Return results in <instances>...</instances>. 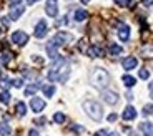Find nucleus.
I'll use <instances>...</instances> for the list:
<instances>
[{
  "label": "nucleus",
  "mask_w": 153,
  "mask_h": 136,
  "mask_svg": "<svg viewBox=\"0 0 153 136\" xmlns=\"http://www.w3.org/2000/svg\"><path fill=\"white\" fill-rule=\"evenodd\" d=\"M47 78L50 81H62L63 83L68 78V61L63 57H58L57 60H53L48 73H47Z\"/></svg>",
  "instance_id": "nucleus-1"
},
{
  "label": "nucleus",
  "mask_w": 153,
  "mask_h": 136,
  "mask_svg": "<svg viewBox=\"0 0 153 136\" xmlns=\"http://www.w3.org/2000/svg\"><path fill=\"white\" fill-rule=\"evenodd\" d=\"M90 83L95 88H98V90H103L110 83V75H108V72L103 70V68H95L90 73Z\"/></svg>",
  "instance_id": "nucleus-2"
},
{
  "label": "nucleus",
  "mask_w": 153,
  "mask_h": 136,
  "mask_svg": "<svg viewBox=\"0 0 153 136\" xmlns=\"http://www.w3.org/2000/svg\"><path fill=\"white\" fill-rule=\"evenodd\" d=\"M83 110L93 121H100L103 118V108H102V105L98 101H93V100L83 101Z\"/></svg>",
  "instance_id": "nucleus-3"
},
{
  "label": "nucleus",
  "mask_w": 153,
  "mask_h": 136,
  "mask_svg": "<svg viewBox=\"0 0 153 136\" xmlns=\"http://www.w3.org/2000/svg\"><path fill=\"white\" fill-rule=\"evenodd\" d=\"M72 40H73V37L70 33H67V32H57V35H55L48 43L52 47H55V48H58V47H62V45H67V43L72 42Z\"/></svg>",
  "instance_id": "nucleus-4"
},
{
  "label": "nucleus",
  "mask_w": 153,
  "mask_h": 136,
  "mask_svg": "<svg viewBox=\"0 0 153 136\" xmlns=\"http://www.w3.org/2000/svg\"><path fill=\"white\" fill-rule=\"evenodd\" d=\"M12 42L15 43V45H25L28 42V35L22 30H17L12 33Z\"/></svg>",
  "instance_id": "nucleus-5"
},
{
  "label": "nucleus",
  "mask_w": 153,
  "mask_h": 136,
  "mask_svg": "<svg viewBox=\"0 0 153 136\" xmlns=\"http://www.w3.org/2000/svg\"><path fill=\"white\" fill-rule=\"evenodd\" d=\"M102 98L105 100V103H108V105H117L118 103V95L115 93V91H110V90H105L102 91Z\"/></svg>",
  "instance_id": "nucleus-6"
},
{
  "label": "nucleus",
  "mask_w": 153,
  "mask_h": 136,
  "mask_svg": "<svg viewBox=\"0 0 153 136\" xmlns=\"http://www.w3.org/2000/svg\"><path fill=\"white\" fill-rule=\"evenodd\" d=\"M30 108L33 113H40V111L45 108V101H43L42 98H37V96H33V98L30 100Z\"/></svg>",
  "instance_id": "nucleus-7"
},
{
  "label": "nucleus",
  "mask_w": 153,
  "mask_h": 136,
  "mask_svg": "<svg viewBox=\"0 0 153 136\" xmlns=\"http://www.w3.org/2000/svg\"><path fill=\"white\" fill-rule=\"evenodd\" d=\"M33 35H35L37 38H43V37L47 35V22H45V20H40V22L37 23Z\"/></svg>",
  "instance_id": "nucleus-8"
},
{
  "label": "nucleus",
  "mask_w": 153,
  "mask_h": 136,
  "mask_svg": "<svg viewBox=\"0 0 153 136\" xmlns=\"http://www.w3.org/2000/svg\"><path fill=\"white\" fill-rule=\"evenodd\" d=\"M45 13L48 17H52V18H55V17L58 15V5L55 4V2H47L45 5Z\"/></svg>",
  "instance_id": "nucleus-9"
},
{
  "label": "nucleus",
  "mask_w": 153,
  "mask_h": 136,
  "mask_svg": "<svg viewBox=\"0 0 153 136\" xmlns=\"http://www.w3.org/2000/svg\"><path fill=\"white\" fill-rule=\"evenodd\" d=\"M122 118L126 120V121L135 120V118H137V110H135L133 106H126L125 110H123V113H122Z\"/></svg>",
  "instance_id": "nucleus-10"
},
{
  "label": "nucleus",
  "mask_w": 153,
  "mask_h": 136,
  "mask_svg": "<svg viewBox=\"0 0 153 136\" xmlns=\"http://www.w3.org/2000/svg\"><path fill=\"white\" fill-rule=\"evenodd\" d=\"M137 65H138V60L135 57H126V58H123V61H122V67L125 68V70H133Z\"/></svg>",
  "instance_id": "nucleus-11"
},
{
  "label": "nucleus",
  "mask_w": 153,
  "mask_h": 136,
  "mask_svg": "<svg viewBox=\"0 0 153 136\" xmlns=\"http://www.w3.org/2000/svg\"><path fill=\"white\" fill-rule=\"evenodd\" d=\"M118 38L122 40V42H126L128 38H130V27L128 25H120V28H118Z\"/></svg>",
  "instance_id": "nucleus-12"
},
{
  "label": "nucleus",
  "mask_w": 153,
  "mask_h": 136,
  "mask_svg": "<svg viewBox=\"0 0 153 136\" xmlns=\"http://www.w3.org/2000/svg\"><path fill=\"white\" fill-rule=\"evenodd\" d=\"M140 131L145 136H153V125L148 121H143V123H140Z\"/></svg>",
  "instance_id": "nucleus-13"
},
{
  "label": "nucleus",
  "mask_w": 153,
  "mask_h": 136,
  "mask_svg": "<svg viewBox=\"0 0 153 136\" xmlns=\"http://www.w3.org/2000/svg\"><path fill=\"white\" fill-rule=\"evenodd\" d=\"M23 12H25V7H23V5L13 7V8H12V12H10V17H8V18H12V20H19V17L22 15Z\"/></svg>",
  "instance_id": "nucleus-14"
},
{
  "label": "nucleus",
  "mask_w": 153,
  "mask_h": 136,
  "mask_svg": "<svg viewBox=\"0 0 153 136\" xmlns=\"http://www.w3.org/2000/svg\"><path fill=\"white\" fill-rule=\"evenodd\" d=\"M88 13L87 10H83V8H78V10H75V15H73V18L76 20V22H83V20H87Z\"/></svg>",
  "instance_id": "nucleus-15"
},
{
  "label": "nucleus",
  "mask_w": 153,
  "mask_h": 136,
  "mask_svg": "<svg viewBox=\"0 0 153 136\" xmlns=\"http://www.w3.org/2000/svg\"><path fill=\"white\" fill-rule=\"evenodd\" d=\"M88 55H90V57H102V55H103V50L100 48L98 45H92L90 50H88Z\"/></svg>",
  "instance_id": "nucleus-16"
},
{
  "label": "nucleus",
  "mask_w": 153,
  "mask_h": 136,
  "mask_svg": "<svg viewBox=\"0 0 153 136\" xmlns=\"http://www.w3.org/2000/svg\"><path fill=\"white\" fill-rule=\"evenodd\" d=\"M12 133V128L8 123H5V121H2L0 123V136H8Z\"/></svg>",
  "instance_id": "nucleus-17"
},
{
  "label": "nucleus",
  "mask_w": 153,
  "mask_h": 136,
  "mask_svg": "<svg viewBox=\"0 0 153 136\" xmlns=\"http://www.w3.org/2000/svg\"><path fill=\"white\" fill-rule=\"evenodd\" d=\"M122 81L125 83V86H126V88H131V86H135V83H137V80H135L133 76H130V75H123Z\"/></svg>",
  "instance_id": "nucleus-18"
},
{
  "label": "nucleus",
  "mask_w": 153,
  "mask_h": 136,
  "mask_svg": "<svg viewBox=\"0 0 153 136\" xmlns=\"http://www.w3.org/2000/svg\"><path fill=\"white\" fill-rule=\"evenodd\" d=\"M15 110H17V115H19V116H25V113H27V106H25L23 101H19L17 106H15Z\"/></svg>",
  "instance_id": "nucleus-19"
},
{
  "label": "nucleus",
  "mask_w": 153,
  "mask_h": 136,
  "mask_svg": "<svg viewBox=\"0 0 153 136\" xmlns=\"http://www.w3.org/2000/svg\"><path fill=\"white\" fill-rule=\"evenodd\" d=\"M38 88H40V83H32V85H28V86L25 88V95H27V96H30V95L37 93Z\"/></svg>",
  "instance_id": "nucleus-20"
},
{
  "label": "nucleus",
  "mask_w": 153,
  "mask_h": 136,
  "mask_svg": "<svg viewBox=\"0 0 153 136\" xmlns=\"http://www.w3.org/2000/svg\"><path fill=\"white\" fill-rule=\"evenodd\" d=\"M43 93H45L47 98H52L55 95V86L53 85H45V86H43Z\"/></svg>",
  "instance_id": "nucleus-21"
},
{
  "label": "nucleus",
  "mask_w": 153,
  "mask_h": 136,
  "mask_svg": "<svg viewBox=\"0 0 153 136\" xmlns=\"http://www.w3.org/2000/svg\"><path fill=\"white\" fill-rule=\"evenodd\" d=\"M108 52L111 53V55H120V53L123 52V48L120 45H115V43H111V45H108Z\"/></svg>",
  "instance_id": "nucleus-22"
},
{
  "label": "nucleus",
  "mask_w": 153,
  "mask_h": 136,
  "mask_svg": "<svg viewBox=\"0 0 153 136\" xmlns=\"http://www.w3.org/2000/svg\"><path fill=\"white\" fill-rule=\"evenodd\" d=\"M65 120H67V116H65L63 113H60V111L53 115V121L57 123V125H62V123H65Z\"/></svg>",
  "instance_id": "nucleus-23"
},
{
  "label": "nucleus",
  "mask_w": 153,
  "mask_h": 136,
  "mask_svg": "<svg viewBox=\"0 0 153 136\" xmlns=\"http://www.w3.org/2000/svg\"><path fill=\"white\" fill-rule=\"evenodd\" d=\"M10 86H12V81L8 78H0V88H2V90L7 91Z\"/></svg>",
  "instance_id": "nucleus-24"
},
{
  "label": "nucleus",
  "mask_w": 153,
  "mask_h": 136,
  "mask_svg": "<svg viewBox=\"0 0 153 136\" xmlns=\"http://www.w3.org/2000/svg\"><path fill=\"white\" fill-rule=\"evenodd\" d=\"M0 101L4 103V105H8L10 103V93L8 91H2L0 93Z\"/></svg>",
  "instance_id": "nucleus-25"
},
{
  "label": "nucleus",
  "mask_w": 153,
  "mask_h": 136,
  "mask_svg": "<svg viewBox=\"0 0 153 136\" xmlns=\"http://www.w3.org/2000/svg\"><path fill=\"white\" fill-rule=\"evenodd\" d=\"M10 58H12V53L5 52V53H2V57H0V60H2V63H4V65H7L8 61H10Z\"/></svg>",
  "instance_id": "nucleus-26"
},
{
  "label": "nucleus",
  "mask_w": 153,
  "mask_h": 136,
  "mask_svg": "<svg viewBox=\"0 0 153 136\" xmlns=\"http://www.w3.org/2000/svg\"><path fill=\"white\" fill-rule=\"evenodd\" d=\"M142 53H143V55H146V57H150V58H152V57H153V47H152V45L145 47V48L142 50Z\"/></svg>",
  "instance_id": "nucleus-27"
},
{
  "label": "nucleus",
  "mask_w": 153,
  "mask_h": 136,
  "mask_svg": "<svg viewBox=\"0 0 153 136\" xmlns=\"http://www.w3.org/2000/svg\"><path fill=\"white\" fill-rule=\"evenodd\" d=\"M138 76H140L142 80H148V76H150V72L146 70V68H142V70H140V73H138Z\"/></svg>",
  "instance_id": "nucleus-28"
},
{
  "label": "nucleus",
  "mask_w": 153,
  "mask_h": 136,
  "mask_svg": "<svg viewBox=\"0 0 153 136\" xmlns=\"http://www.w3.org/2000/svg\"><path fill=\"white\" fill-rule=\"evenodd\" d=\"M153 113V105H145L143 106V115L145 116H148V115H152Z\"/></svg>",
  "instance_id": "nucleus-29"
},
{
  "label": "nucleus",
  "mask_w": 153,
  "mask_h": 136,
  "mask_svg": "<svg viewBox=\"0 0 153 136\" xmlns=\"http://www.w3.org/2000/svg\"><path fill=\"white\" fill-rule=\"evenodd\" d=\"M12 85H13L15 88H22V85H23V80H22V78H17V80H13V81H12Z\"/></svg>",
  "instance_id": "nucleus-30"
},
{
  "label": "nucleus",
  "mask_w": 153,
  "mask_h": 136,
  "mask_svg": "<svg viewBox=\"0 0 153 136\" xmlns=\"http://www.w3.org/2000/svg\"><path fill=\"white\" fill-rule=\"evenodd\" d=\"M115 4L120 5V7H126V5L130 4V0H115Z\"/></svg>",
  "instance_id": "nucleus-31"
},
{
  "label": "nucleus",
  "mask_w": 153,
  "mask_h": 136,
  "mask_svg": "<svg viewBox=\"0 0 153 136\" xmlns=\"http://www.w3.org/2000/svg\"><path fill=\"white\" fill-rule=\"evenodd\" d=\"M19 5H22V0H10V7H19Z\"/></svg>",
  "instance_id": "nucleus-32"
},
{
  "label": "nucleus",
  "mask_w": 153,
  "mask_h": 136,
  "mask_svg": "<svg viewBox=\"0 0 153 136\" xmlns=\"http://www.w3.org/2000/svg\"><path fill=\"white\" fill-rule=\"evenodd\" d=\"M97 136H108V131H107V129H102V131L97 133Z\"/></svg>",
  "instance_id": "nucleus-33"
},
{
  "label": "nucleus",
  "mask_w": 153,
  "mask_h": 136,
  "mask_svg": "<svg viewBox=\"0 0 153 136\" xmlns=\"http://www.w3.org/2000/svg\"><path fill=\"white\" fill-rule=\"evenodd\" d=\"M143 5H145V7H152V5H153V0H143Z\"/></svg>",
  "instance_id": "nucleus-34"
},
{
  "label": "nucleus",
  "mask_w": 153,
  "mask_h": 136,
  "mask_svg": "<svg viewBox=\"0 0 153 136\" xmlns=\"http://www.w3.org/2000/svg\"><path fill=\"white\" fill-rule=\"evenodd\" d=\"M115 120H117V115H115V113L108 115V121H115Z\"/></svg>",
  "instance_id": "nucleus-35"
},
{
  "label": "nucleus",
  "mask_w": 153,
  "mask_h": 136,
  "mask_svg": "<svg viewBox=\"0 0 153 136\" xmlns=\"http://www.w3.org/2000/svg\"><path fill=\"white\" fill-rule=\"evenodd\" d=\"M28 136H40V135H38L35 129H30V131H28Z\"/></svg>",
  "instance_id": "nucleus-36"
},
{
  "label": "nucleus",
  "mask_w": 153,
  "mask_h": 136,
  "mask_svg": "<svg viewBox=\"0 0 153 136\" xmlns=\"http://www.w3.org/2000/svg\"><path fill=\"white\" fill-rule=\"evenodd\" d=\"M35 123H37V125H43V123H45V118H40V120H37Z\"/></svg>",
  "instance_id": "nucleus-37"
},
{
  "label": "nucleus",
  "mask_w": 153,
  "mask_h": 136,
  "mask_svg": "<svg viewBox=\"0 0 153 136\" xmlns=\"http://www.w3.org/2000/svg\"><path fill=\"white\" fill-rule=\"evenodd\" d=\"M4 25L8 27V17H4Z\"/></svg>",
  "instance_id": "nucleus-38"
},
{
  "label": "nucleus",
  "mask_w": 153,
  "mask_h": 136,
  "mask_svg": "<svg viewBox=\"0 0 153 136\" xmlns=\"http://www.w3.org/2000/svg\"><path fill=\"white\" fill-rule=\"evenodd\" d=\"M35 2H37V0H27V4H28V5H33Z\"/></svg>",
  "instance_id": "nucleus-39"
},
{
  "label": "nucleus",
  "mask_w": 153,
  "mask_h": 136,
  "mask_svg": "<svg viewBox=\"0 0 153 136\" xmlns=\"http://www.w3.org/2000/svg\"><path fill=\"white\" fill-rule=\"evenodd\" d=\"M128 136H138V135L135 131H130V133H128Z\"/></svg>",
  "instance_id": "nucleus-40"
},
{
  "label": "nucleus",
  "mask_w": 153,
  "mask_h": 136,
  "mask_svg": "<svg viewBox=\"0 0 153 136\" xmlns=\"http://www.w3.org/2000/svg\"><path fill=\"white\" fill-rule=\"evenodd\" d=\"M108 136H120L118 133H108Z\"/></svg>",
  "instance_id": "nucleus-41"
},
{
  "label": "nucleus",
  "mask_w": 153,
  "mask_h": 136,
  "mask_svg": "<svg viewBox=\"0 0 153 136\" xmlns=\"http://www.w3.org/2000/svg\"><path fill=\"white\" fill-rule=\"evenodd\" d=\"M82 4H88V2H90V0H80Z\"/></svg>",
  "instance_id": "nucleus-42"
},
{
  "label": "nucleus",
  "mask_w": 153,
  "mask_h": 136,
  "mask_svg": "<svg viewBox=\"0 0 153 136\" xmlns=\"http://www.w3.org/2000/svg\"><path fill=\"white\" fill-rule=\"evenodd\" d=\"M150 93H152V98H153V91H150Z\"/></svg>",
  "instance_id": "nucleus-43"
},
{
  "label": "nucleus",
  "mask_w": 153,
  "mask_h": 136,
  "mask_svg": "<svg viewBox=\"0 0 153 136\" xmlns=\"http://www.w3.org/2000/svg\"><path fill=\"white\" fill-rule=\"evenodd\" d=\"M48 2H55V0H48Z\"/></svg>",
  "instance_id": "nucleus-44"
},
{
  "label": "nucleus",
  "mask_w": 153,
  "mask_h": 136,
  "mask_svg": "<svg viewBox=\"0 0 153 136\" xmlns=\"http://www.w3.org/2000/svg\"><path fill=\"white\" fill-rule=\"evenodd\" d=\"M0 35H2V28H0Z\"/></svg>",
  "instance_id": "nucleus-45"
}]
</instances>
